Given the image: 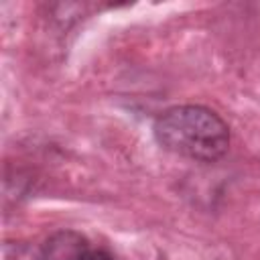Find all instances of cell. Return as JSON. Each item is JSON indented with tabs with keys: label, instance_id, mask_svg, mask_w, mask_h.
Masks as SVG:
<instances>
[{
	"label": "cell",
	"instance_id": "1",
	"mask_svg": "<svg viewBox=\"0 0 260 260\" xmlns=\"http://www.w3.org/2000/svg\"><path fill=\"white\" fill-rule=\"evenodd\" d=\"M152 132L165 150L199 162L219 160L230 146L228 124L213 110L195 104L165 110L156 116Z\"/></svg>",
	"mask_w": 260,
	"mask_h": 260
},
{
	"label": "cell",
	"instance_id": "2",
	"mask_svg": "<svg viewBox=\"0 0 260 260\" xmlns=\"http://www.w3.org/2000/svg\"><path fill=\"white\" fill-rule=\"evenodd\" d=\"M39 248L41 260H85L91 250L87 238L75 230H59Z\"/></svg>",
	"mask_w": 260,
	"mask_h": 260
},
{
	"label": "cell",
	"instance_id": "3",
	"mask_svg": "<svg viewBox=\"0 0 260 260\" xmlns=\"http://www.w3.org/2000/svg\"><path fill=\"white\" fill-rule=\"evenodd\" d=\"M4 260H41V248L26 242H8L4 246Z\"/></svg>",
	"mask_w": 260,
	"mask_h": 260
},
{
	"label": "cell",
	"instance_id": "4",
	"mask_svg": "<svg viewBox=\"0 0 260 260\" xmlns=\"http://www.w3.org/2000/svg\"><path fill=\"white\" fill-rule=\"evenodd\" d=\"M85 260H116L108 250H102V248H91L89 250V254H87V258Z\"/></svg>",
	"mask_w": 260,
	"mask_h": 260
}]
</instances>
